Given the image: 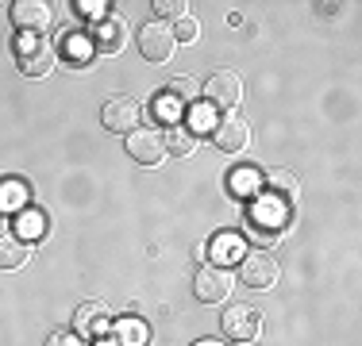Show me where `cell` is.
<instances>
[{
    "instance_id": "11",
    "label": "cell",
    "mask_w": 362,
    "mask_h": 346,
    "mask_svg": "<svg viewBox=\"0 0 362 346\" xmlns=\"http://www.w3.org/2000/svg\"><path fill=\"white\" fill-rule=\"evenodd\" d=\"M223 335H228V339H235V342H255V335H258V311L255 308H243V304L228 308V316H223Z\"/></svg>"
},
{
    "instance_id": "4",
    "label": "cell",
    "mask_w": 362,
    "mask_h": 346,
    "mask_svg": "<svg viewBox=\"0 0 362 346\" xmlns=\"http://www.w3.org/2000/svg\"><path fill=\"white\" fill-rule=\"evenodd\" d=\"M127 154H132L139 166H158L166 158V135L158 127H135L127 135Z\"/></svg>"
},
{
    "instance_id": "14",
    "label": "cell",
    "mask_w": 362,
    "mask_h": 346,
    "mask_svg": "<svg viewBox=\"0 0 362 346\" xmlns=\"http://www.w3.org/2000/svg\"><path fill=\"white\" fill-rule=\"evenodd\" d=\"M151 331H146L143 319H119L116 323V346H146Z\"/></svg>"
},
{
    "instance_id": "29",
    "label": "cell",
    "mask_w": 362,
    "mask_h": 346,
    "mask_svg": "<svg viewBox=\"0 0 362 346\" xmlns=\"http://www.w3.org/2000/svg\"><path fill=\"white\" fill-rule=\"evenodd\" d=\"M4 227H8V223H4V215H0V239H4Z\"/></svg>"
},
{
    "instance_id": "24",
    "label": "cell",
    "mask_w": 362,
    "mask_h": 346,
    "mask_svg": "<svg viewBox=\"0 0 362 346\" xmlns=\"http://www.w3.org/2000/svg\"><path fill=\"white\" fill-rule=\"evenodd\" d=\"M154 8H158L162 16H174V20H181V16H189V4H185V0H158Z\"/></svg>"
},
{
    "instance_id": "7",
    "label": "cell",
    "mask_w": 362,
    "mask_h": 346,
    "mask_svg": "<svg viewBox=\"0 0 362 346\" xmlns=\"http://www.w3.org/2000/svg\"><path fill=\"white\" fill-rule=\"evenodd\" d=\"M193 292L201 304H220V300H228L231 292V277L223 266H201L193 277Z\"/></svg>"
},
{
    "instance_id": "2",
    "label": "cell",
    "mask_w": 362,
    "mask_h": 346,
    "mask_svg": "<svg viewBox=\"0 0 362 346\" xmlns=\"http://www.w3.org/2000/svg\"><path fill=\"white\" fill-rule=\"evenodd\" d=\"M278 277H281L278 258L266 254V250H251V254L239 258V281H243L247 289H258V292L274 289V285H278Z\"/></svg>"
},
{
    "instance_id": "19",
    "label": "cell",
    "mask_w": 362,
    "mask_h": 346,
    "mask_svg": "<svg viewBox=\"0 0 362 346\" xmlns=\"http://www.w3.org/2000/svg\"><path fill=\"white\" fill-rule=\"evenodd\" d=\"M23 201H28V189L20 181H4L0 185V208H20L23 212Z\"/></svg>"
},
{
    "instance_id": "30",
    "label": "cell",
    "mask_w": 362,
    "mask_h": 346,
    "mask_svg": "<svg viewBox=\"0 0 362 346\" xmlns=\"http://www.w3.org/2000/svg\"><path fill=\"white\" fill-rule=\"evenodd\" d=\"M239 346H258V342H239Z\"/></svg>"
},
{
    "instance_id": "17",
    "label": "cell",
    "mask_w": 362,
    "mask_h": 346,
    "mask_svg": "<svg viewBox=\"0 0 362 346\" xmlns=\"http://www.w3.org/2000/svg\"><path fill=\"white\" fill-rule=\"evenodd\" d=\"M166 97L174 104H189L197 97V81H193V77H174V81L166 85Z\"/></svg>"
},
{
    "instance_id": "16",
    "label": "cell",
    "mask_w": 362,
    "mask_h": 346,
    "mask_svg": "<svg viewBox=\"0 0 362 346\" xmlns=\"http://www.w3.org/2000/svg\"><path fill=\"white\" fill-rule=\"evenodd\" d=\"M262 181H266V189L278 193V196H293V193H297V177H293L289 169H266Z\"/></svg>"
},
{
    "instance_id": "10",
    "label": "cell",
    "mask_w": 362,
    "mask_h": 346,
    "mask_svg": "<svg viewBox=\"0 0 362 346\" xmlns=\"http://www.w3.org/2000/svg\"><path fill=\"white\" fill-rule=\"evenodd\" d=\"M100 124L108 127L112 135H124V131H135L139 127V104L132 97H112L100 112Z\"/></svg>"
},
{
    "instance_id": "18",
    "label": "cell",
    "mask_w": 362,
    "mask_h": 346,
    "mask_svg": "<svg viewBox=\"0 0 362 346\" xmlns=\"http://www.w3.org/2000/svg\"><path fill=\"white\" fill-rule=\"evenodd\" d=\"M66 58H70L74 66H85L93 58V42L85 39V35H70V42H66Z\"/></svg>"
},
{
    "instance_id": "21",
    "label": "cell",
    "mask_w": 362,
    "mask_h": 346,
    "mask_svg": "<svg viewBox=\"0 0 362 346\" xmlns=\"http://www.w3.org/2000/svg\"><path fill=\"white\" fill-rule=\"evenodd\" d=\"M170 28H174V39L177 42H197V35H201V28H197L193 16H181V20L170 23Z\"/></svg>"
},
{
    "instance_id": "27",
    "label": "cell",
    "mask_w": 362,
    "mask_h": 346,
    "mask_svg": "<svg viewBox=\"0 0 362 346\" xmlns=\"http://www.w3.org/2000/svg\"><path fill=\"white\" fill-rule=\"evenodd\" d=\"M74 8H77V12H81V16H100V12H105V8H108V4H105V0H93V4H89V0H77Z\"/></svg>"
},
{
    "instance_id": "15",
    "label": "cell",
    "mask_w": 362,
    "mask_h": 346,
    "mask_svg": "<svg viewBox=\"0 0 362 346\" xmlns=\"http://www.w3.org/2000/svg\"><path fill=\"white\" fill-rule=\"evenodd\" d=\"M166 154H181V158H185V154H193V146H197V135L189 131L185 124H174V127H166Z\"/></svg>"
},
{
    "instance_id": "20",
    "label": "cell",
    "mask_w": 362,
    "mask_h": 346,
    "mask_svg": "<svg viewBox=\"0 0 362 346\" xmlns=\"http://www.w3.org/2000/svg\"><path fill=\"white\" fill-rule=\"evenodd\" d=\"M258 181H262V177H258L255 169H235V173H231V189H235L239 196H255L258 193Z\"/></svg>"
},
{
    "instance_id": "8",
    "label": "cell",
    "mask_w": 362,
    "mask_h": 346,
    "mask_svg": "<svg viewBox=\"0 0 362 346\" xmlns=\"http://www.w3.org/2000/svg\"><path fill=\"white\" fill-rule=\"evenodd\" d=\"M89 42L97 54H119L127 47V20L124 16H100L97 28L89 35Z\"/></svg>"
},
{
    "instance_id": "1",
    "label": "cell",
    "mask_w": 362,
    "mask_h": 346,
    "mask_svg": "<svg viewBox=\"0 0 362 346\" xmlns=\"http://www.w3.org/2000/svg\"><path fill=\"white\" fill-rule=\"evenodd\" d=\"M16 62H20V69L28 77H47L58 62V50L42 35H20L16 39Z\"/></svg>"
},
{
    "instance_id": "13",
    "label": "cell",
    "mask_w": 362,
    "mask_h": 346,
    "mask_svg": "<svg viewBox=\"0 0 362 346\" xmlns=\"http://www.w3.org/2000/svg\"><path fill=\"white\" fill-rule=\"evenodd\" d=\"M31 242L28 239H16V235H4L0 239V270H23L31 262Z\"/></svg>"
},
{
    "instance_id": "28",
    "label": "cell",
    "mask_w": 362,
    "mask_h": 346,
    "mask_svg": "<svg viewBox=\"0 0 362 346\" xmlns=\"http://www.w3.org/2000/svg\"><path fill=\"white\" fill-rule=\"evenodd\" d=\"M193 346H220L216 339H201V342H193Z\"/></svg>"
},
{
    "instance_id": "9",
    "label": "cell",
    "mask_w": 362,
    "mask_h": 346,
    "mask_svg": "<svg viewBox=\"0 0 362 346\" xmlns=\"http://www.w3.org/2000/svg\"><path fill=\"white\" fill-rule=\"evenodd\" d=\"M50 20H54V12H50L47 0H16V4H12V23H16L23 35L47 31Z\"/></svg>"
},
{
    "instance_id": "3",
    "label": "cell",
    "mask_w": 362,
    "mask_h": 346,
    "mask_svg": "<svg viewBox=\"0 0 362 346\" xmlns=\"http://www.w3.org/2000/svg\"><path fill=\"white\" fill-rule=\"evenodd\" d=\"M204 97H209L212 108L235 112V104L243 100V77L235 69H216V73L204 81Z\"/></svg>"
},
{
    "instance_id": "12",
    "label": "cell",
    "mask_w": 362,
    "mask_h": 346,
    "mask_svg": "<svg viewBox=\"0 0 362 346\" xmlns=\"http://www.w3.org/2000/svg\"><path fill=\"white\" fill-rule=\"evenodd\" d=\"M74 327H77V335H105L108 327H112V311L105 304H81L77 308V316H74Z\"/></svg>"
},
{
    "instance_id": "6",
    "label": "cell",
    "mask_w": 362,
    "mask_h": 346,
    "mask_svg": "<svg viewBox=\"0 0 362 346\" xmlns=\"http://www.w3.org/2000/svg\"><path fill=\"white\" fill-rule=\"evenodd\" d=\"M212 138H216V146L223 154H243L247 143H251V124H247L239 112H228V116L212 127Z\"/></svg>"
},
{
    "instance_id": "26",
    "label": "cell",
    "mask_w": 362,
    "mask_h": 346,
    "mask_svg": "<svg viewBox=\"0 0 362 346\" xmlns=\"http://www.w3.org/2000/svg\"><path fill=\"white\" fill-rule=\"evenodd\" d=\"M216 250H220L223 262H235V258H243V254H239V246H235V239H220Z\"/></svg>"
},
{
    "instance_id": "5",
    "label": "cell",
    "mask_w": 362,
    "mask_h": 346,
    "mask_svg": "<svg viewBox=\"0 0 362 346\" xmlns=\"http://www.w3.org/2000/svg\"><path fill=\"white\" fill-rule=\"evenodd\" d=\"M174 47H177V39H174V28L166 20H151L139 31V50H143L146 62H166L174 54Z\"/></svg>"
},
{
    "instance_id": "23",
    "label": "cell",
    "mask_w": 362,
    "mask_h": 346,
    "mask_svg": "<svg viewBox=\"0 0 362 346\" xmlns=\"http://www.w3.org/2000/svg\"><path fill=\"white\" fill-rule=\"evenodd\" d=\"M177 108H181V104H174L170 97H162V100H158V104H154V108H151V116L158 119V124L174 127V116H177Z\"/></svg>"
},
{
    "instance_id": "22",
    "label": "cell",
    "mask_w": 362,
    "mask_h": 346,
    "mask_svg": "<svg viewBox=\"0 0 362 346\" xmlns=\"http://www.w3.org/2000/svg\"><path fill=\"white\" fill-rule=\"evenodd\" d=\"M20 231H23L20 239L42 235V231H47V227H42V215H39V212H28V208H23V212H20Z\"/></svg>"
},
{
    "instance_id": "25",
    "label": "cell",
    "mask_w": 362,
    "mask_h": 346,
    "mask_svg": "<svg viewBox=\"0 0 362 346\" xmlns=\"http://www.w3.org/2000/svg\"><path fill=\"white\" fill-rule=\"evenodd\" d=\"M47 346H85V342L77 339L74 331H54V335H50V339H47Z\"/></svg>"
}]
</instances>
